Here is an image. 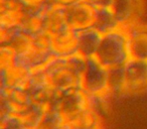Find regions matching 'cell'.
Instances as JSON below:
<instances>
[{"instance_id":"obj_1","label":"cell","mask_w":147,"mask_h":129,"mask_svg":"<svg viewBox=\"0 0 147 129\" xmlns=\"http://www.w3.org/2000/svg\"><path fill=\"white\" fill-rule=\"evenodd\" d=\"M87 59L79 53L69 57H55L42 69L47 82L51 89L63 93L82 88V76Z\"/></svg>"},{"instance_id":"obj_2","label":"cell","mask_w":147,"mask_h":129,"mask_svg":"<svg viewBox=\"0 0 147 129\" xmlns=\"http://www.w3.org/2000/svg\"><path fill=\"white\" fill-rule=\"evenodd\" d=\"M95 57L107 69L124 66L130 59L127 34L124 27L117 28L103 35Z\"/></svg>"},{"instance_id":"obj_3","label":"cell","mask_w":147,"mask_h":129,"mask_svg":"<svg viewBox=\"0 0 147 129\" xmlns=\"http://www.w3.org/2000/svg\"><path fill=\"white\" fill-rule=\"evenodd\" d=\"M55 57L51 49V36L43 30L35 33L33 43L27 51L15 53L13 65L23 67L30 71L41 69Z\"/></svg>"},{"instance_id":"obj_4","label":"cell","mask_w":147,"mask_h":129,"mask_svg":"<svg viewBox=\"0 0 147 129\" xmlns=\"http://www.w3.org/2000/svg\"><path fill=\"white\" fill-rule=\"evenodd\" d=\"M83 91L90 96L108 94V69L101 65L95 57L87 59L82 76Z\"/></svg>"},{"instance_id":"obj_5","label":"cell","mask_w":147,"mask_h":129,"mask_svg":"<svg viewBox=\"0 0 147 129\" xmlns=\"http://www.w3.org/2000/svg\"><path fill=\"white\" fill-rule=\"evenodd\" d=\"M88 106H90L89 96L82 88H78L59 93L53 109L59 112L65 124H67Z\"/></svg>"},{"instance_id":"obj_6","label":"cell","mask_w":147,"mask_h":129,"mask_svg":"<svg viewBox=\"0 0 147 129\" xmlns=\"http://www.w3.org/2000/svg\"><path fill=\"white\" fill-rule=\"evenodd\" d=\"M0 95L1 117L9 114L21 117L34 103L26 88H9L0 91Z\"/></svg>"},{"instance_id":"obj_7","label":"cell","mask_w":147,"mask_h":129,"mask_svg":"<svg viewBox=\"0 0 147 129\" xmlns=\"http://www.w3.org/2000/svg\"><path fill=\"white\" fill-rule=\"evenodd\" d=\"M65 8L67 22L71 29L79 32L94 26L96 7L91 3L80 0Z\"/></svg>"},{"instance_id":"obj_8","label":"cell","mask_w":147,"mask_h":129,"mask_svg":"<svg viewBox=\"0 0 147 129\" xmlns=\"http://www.w3.org/2000/svg\"><path fill=\"white\" fill-rule=\"evenodd\" d=\"M125 94H139L147 90V61L130 57L124 65Z\"/></svg>"},{"instance_id":"obj_9","label":"cell","mask_w":147,"mask_h":129,"mask_svg":"<svg viewBox=\"0 0 147 129\" xmlns=\"http://www.w3.org/2000/svg\"><path fill=\"white\" fill-rule=\"evenodd\" d=\"M130 57L147 61V26L137 22L124 26Z\"/></svg>"},{"instance_id":"obj_10","label":"cell","mask_w":147,"mask_h":129,"mask_svg":"<svg viewBox=\"0 0 147 129\" xmlns=\"http://www.w3.org/2000/svg\"><path fill=\"white\" fill-rule=\"evenodd\" d=\"M42 30L51 36L69 28L65 17V8L61 5L49 3L41 14Z\"/></svg>"},{"instance_id":"obj_11","label":"cell","mask_w":147,"mask_h":129,"mask_svg":"<svg viewBox=\"0 0 147 129\" xmlns=\"http://www.w3.org/2000/svg\"><path fill=\"white\" fill-rule=\"evenodd\" d=\"M27 11L16 0H1L0 28H16L24 21Z\"/></svg>"},{"instance_id":"obj_12","label":"cell","mask_w":147,"mask_h":129,"mask_svg":"<svg viewBox=\"0 0 147 129\" xmlns=\"http://www.w3.org/2000/svg\"><path fill=\"white\" fill-rule=\"evenodd\" d=\"M141 0H112L111 10L122 27L136 22L141 12Z\"/></svg>"},{"instance_id":"obj_13","label":"cell","mask_w":147,"mask_h":129,"mask_svg":"<svg viewBox=\"0 0 147 129\" xmlns=\"http://www.w3.org/2000/svg\"><path fill=\"white\" fill-rule=\"evenodd\" d=\"M31 74L32 71L16 65L1 68L0 91L9 88H26Z\"/></svg>"},{"instance_id":"obj_14","label":"cell","mask_w":147,"mask_h":129,"mask_svg":"<svg viewBox=\"0 0 147 129\" xmlns=\"http://www.w3.org/2000/svg\"><path fill=\"white\" fill-rule=\"evenodd\" d=\"M51 49L55 57H69L78 53V32L69 27L51 36Z\"/></svg>"},{"instance_id":"obj_15","label":"cell","mask_w":147,"mask_h":129,"mask_svg":"<svg viewBox=\"0 0 147 129\" xmlns=\"http://www.w3.org/2000/svg\"><path fill=\"white\" fill-rule=\"evenodd\" d=\"M103 35L95 28H88L78 32V53L82 57H93L101 43Z\"/></svg>"},{"instance_id":"obj_16","label":"cell","mask_w":147,"mask_h":129,"mask_svg":"<svg viewBox=\"0 0 147 129\" xmlns=\"http://www.w3.org/2000/svg\"><path fill=\"white\" fill-rule=\"evenodd\" d=\"M122 26L117 20L116 16L110 7H96L95 22L93 28L104 35Z\"/></svg>"},{"instance_id":"obj_17","label":"cell","mask_w":147,"mask_h":129,"mask_svg":"<svg viewBox=\"0 0 147 129\" xmlns=\"http://www.w3.org/2000/svg\"><path fill=\"white\" fill-rule=\"evenodd\" d=\"M67 126L71 129H98L101 128L99 113L90 106L71 119Z\"/></svg>"},{"instance_id":"obj_18","label":"cell","mask_w":147,"mask_h":129,"mask_svg":"<svg viewBox=\"0 0 147 129\" xmlns=\"http://www.w3.org/2000/svg\"><path fill=\"white\" fill-rule=\"evenodd\" d=\"M108 94H125L124 66L108 69Z\"/></svg>"},{"instance_id":"obj_19","label":"cell","mask_w":147,"mask_h":129,"mask_svg":"<svg viewBox=\"0 0 147 129\" xmlns=\"http://www.w3.org/2000/svg\"><path fill=\"white\" fill-rule=\"evenodd\" d=\"M34 129H71L55 109H47Z\"/></svg>"},{"instance_id":"obj_20","label":"cell","mask_w":147,"mask_h":129,"mask_svg":"<svg viewBox=\"0 0 147 129\" xmlns=\"http://www.w3.org/2000/svg\"><path fill=\"white\" fill-rule=\"evenodd\" d=\"M45 112V109L42 106L36 104V103H33L30 108L22 116L19 117V118L23 121L25 126L28 129H34V127L39 122V120L41 119V117H42Z\"/></svg>"},{"instance_id":"obj_21","label":"cell","mask_w":147,"mask_h":129,"mask_svg":"<svg viewBox=\"0 0 147 129\" xmlns=\"http://www.w3.org/2000/svg\"><path fill=\"white\" fill-rule=\"evenodd\" d=\"M28 13L42 12L51 0H16Z\"/></svg>"},{"instance_id":"obj_22","label":"cell","mask_w":147,"mask_h":129,"mask_svg":"<svg viewBox=\"0 0 147 129\" xmlns=\"http://www.w3.org/2000/svg\"><path fill=\"white\" fill-rule=\"evenodd\" d=\"M0 129H28L19 117L9 114L0 118Z\"/></svg>"},{"instance_id":"obj_23","label":"cell","mask_w":147,"mask_h":129,"mask_svg":"<svg viewBox=\"0 0 147 129\" xmlns=\"http://www.w3.org/2000/svg\"><path fill=\"white\" fill-rule=\"evenodd\" d=\"M78 1H80V0H51L53 3L61 5V6H63V7H67V6H69V5L73 4V3L78 2Z\"/></svg>"},{"instance_id":"obj_24","label":"cell","mask_w":147,"mask_h":129,"mask_svg":"<svg viewBox=\"0 0 147 129\" xmlns=\"http://www.w3.org/2000/svg\"><path fill=\"white\" fill-rule=\"evenodd\" d=\"M98 129H102V127H101V128H98Z\"/></svg>"}]
</instances>
